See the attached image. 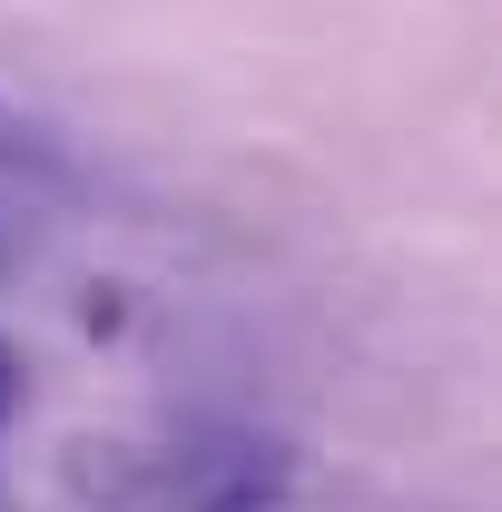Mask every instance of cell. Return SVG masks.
<instances>
[{
  "instance_id": "obj_2",
  "label": "cell",
  "mask_w": 502,
  "mask_h": 512,
  "mask_svg": "<svg viewBox=\"0 0 502 512\" xmlns=\"http://www.w3.org/2000/svg\"><path fill=\"white\" fill-rule=\"evenodd\" d=\"M0 178H30V188H79V158L60 148V128L30 119L0 99Z\"/></svg>"
},
{
  "instance_id": "obj_4",
  "label": "cell",
  "mask_w": 502,
  "mask_h": 512,
  "mask_svg": "<svg viewBox=\"0 0 502 512\" xmlns=\"http://www.w3.org/2000/svg\"><path fill=\"white\" fill-rule=\"evenodd\" d=\"M119 316H128V306H119V286H89V306H79V325H89V335H119Z\"/></svg>"
},
{
  "instance_id": "obj_5",
  "label": "cell",
  "mask_w": 502,
  "mask_h": 512,
  "mask_svg": "<svg viewBox=\"0 0 502 512\" xmlns=\"http://www.w3.org/2000/svg\"><path fill=\"white\" fill-rule=\"evenodd\" d=\"M0 266H10V237H0Z\"/></svg>"
},
{
  "instance_id": "obj_3",
  "label": "cell",
  "mask_w": 502,
  "mask_h": 512,
  "mask_svg": "<svg viewBox=\"0 0 502 512\" xmlns=\"http://www.w3.org/2000/svg\"><path fill=\"white\" fill-rule=\"evenodd\" d=\"M20 394H30V365H20V345H10V335H0V424H10V414H20Z\"/></svg>"
},
{
  "instance_id": "obj_1",
  "label": "cell",
  "mask_w": 502,
  "mask_h": 512,
  "mask_svg": "<svg viewBox=\"0 0 502 512\" xmlns=\"http://www.w3.org/2000/svg\"><path fill=\"white\" fill-rule=\"evenodd\" d=\"M296 453L276 434H217V444H188L178 463H148V493L138 512H266L286 493Z\"/></svg>"
}]
</instances>
